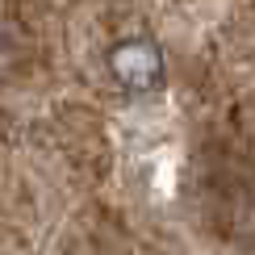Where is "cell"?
<instances>
[{"label":"cell","mask_w":255,"mask_h":255,"mask_svg":"<svg viewBox=\"0 0 255 255\" xmlns=\"http://www.w3.org/2000/svg\"><path fill=\"white\" fill-rule=\"evenodd\" d=\"M109 76L118 80L122 92L130 97H151V92L163 88L167 80V63H163V50H159L155 38H122L109 46Z\"/></svg>","instance_id":"1"}]
</instances>
